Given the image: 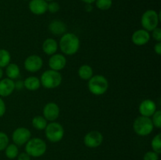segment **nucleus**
Masks as SVG:
<instances>
[{
    "instance_id": "37",
    "label": "nucleus",
    "mask_w": 161,
    "mask_h": 160,
    "mask_svg": "<svg viewBox=\"0 0 161 160\" xmlns=\"http://www.w3.org/2000/svg\"><path fill=\"white\" fill-rule=\"evenodd\" d=\"M82 2L85 3V4H92V3H95L96 0H81Z\"/></svg>"
},
{
    "instance_id": "3",
    "label": "nucleus",
    "mask_w": 161,
    "mask_h": 160,
    "mask_svg": "<svg viewBox=\"0 0 161 160\" xmlns=\"http://www.w3.org/2000/svg\"><path fill=\"white\" fill-rule=\"evenodd\" d=\"M39 80L41 86H43L45 89H55L62 83V75L59 72L49 69L42 74Z\"/></svg>"
},
{
    "instance_id": "22",
    "label": "nucleus",
    "mask_w": 161,
    "mask_h": 160,
    "mask_svg": "<svg viewBox=\"0 0 161 160\" xmlns=\"http://www.w3.org/2000/svg\"><path fill=\"white\" fill-rule=\"evenodd\" d=\"M32 126L37 130H44L47 127L48 122L47 119L42 115H36L31 120Z\"/></svg>"
},
{
    "instance_id": "40",
    "label": "nucleus",
    "mask_w": 161,
    "mask_h": 160,
    "mask_svg": "<svg viewBox=\"0 0 161 160\" xmlns=\"http://www.w3.org/2000/svg\"><path fill=\"white\" fill-rule=\"evenodd\" d=\"M25 1H27V0H25Z\"/></svg>"
},
{
    "instance_id": "36",
    "label": "nucleus",
    "mask_w": 161,
    "mask_h": 160,
    "mask_svg": "<svg viewBox=\"0 0 161 160\" xmlns=\"http://www.w3.org/2000/svg\"><path fill=\"white\" fill-rule=\"evenodd\" d=\"M85 9H86V11H87V12H91V11H92L93 9V6L91 4H86V6H85Z\"/></svg>"
},
{
    "instance_id": "4",
    "label": "nucleus",
    "mask_w": 161,
    "mask_h": 160,
    "mask_svg": "<svg viewBox=\"0 0 161 160\" xmlns=\"http://www.w3.org/2000/svg\"><path fill=\"white\" fill-rule=\"evenodd\" d=\"M47 143L39 137L31 138L25 144V152L34 158L42 156L47 152Z\"/></svg>"
},
{
    "instance_id": "38",
    "label": "nucleus",
    "mask_w": 161,
    "mask_h": 160,
    "mask_svg": "<svg viewBox=\"0 0 161 160\" xmlns=\"http://www.w3.org/2000/svg\"><path fill=\"white\" fill-rule=\"evenodd\" d=\"M3 70L2 67H0V80L3 78Z\"/></svg>"
},
{
    "instance_id": "1",
    "label": "nucleus",
    "mask_w": 161,
    "mask_h": 160,
    "mask_svg": "<svg viewBox=\"0 0 161 160\" xmlns=\"http://www.w3.org/2000/svg\"><path fill=\"white\" fill-rule=\"evenodd\" d=\"M58 46L64 54L72 56L80 50V41L76 35L71 32L64 33L61 37Z\"/></svg>"
},
{
    "instance_id": "14",
    "label": "nucleus",
    "mask_w": 161,
    "mask_h": 160,
    "mask_svg": "<svg viewBox=\"0 0 161 160\" xmlns=\"http://www.w3.org/2000/svg\"><path fill=\"white\" fill-rule=\"evenodd\" d=\"M151 35L149 31L144 29H138L132 34L131 41L135 45L138 46L145 45L149 42Z\"/></svg>"
},
{
    "instance_id": "8",
    "label": "nucleus",
    "mask_w": 161,
    "mask_h": 160,
    "mask_svg": "<svg viewBox=\"0 0 161 160\" xmlns=\"http://www.w3.org/2000/svg\"><path fill=\"white\" fill-rule=\"evenodd\" d=\"M31 133L28 128L18 127L12 133V141L17 146L25 145L31 139Z\"/></svg>"
},
{
    "instance_id": "33",
    "label": "nucleus",
    "mask_w": 161,
    "mask_h": 160,
    "mask_svg": "<svg viewBox=\"0 0 161 160\" xmlns=\"http://www.w3.org/2000/svg\"><path fill=\"white\" fill-rule=\"evenodd\" d=\"M17 158V160H31V156L26 152H21V153L18 154Z\"/></svg>"
},
{
    "instance_id": "25",
    "label": "nucleus",
    "mask_w": 161,
    "mask_h": 160,
    "mask_svg": "<svg viewBox=\"0 0 161 160\" xmlns=\"http://www.w3.org/2000/svg\"><path fill=\"white\" fill-rule=\"evenodd\" d=\"M151 147L153 152H155L156 153L160 154L161 153V134L158 133V134L156 135L152 139L151 141Z\"/></svg>"
},
{
    "instance_id": "24",
    "label": "nucleus",
    "mask_w": 161,
    "mask_h": 160,
    "mask_svg": "<svg viewBox=\"0 0 161 160\" xmlns=\"http://www.w3.org/2000/svg\"><path fill=\"white\" fill-rule=\"evenodd\" d=\"M11 55L7 50L0 49V67H6L10 63Z\"/></svg>"
},
{
    "instance_id": "2",
    "label": "nucleus",
    "mask_w": 161,
    "mask_h": 160,
    "mask_svg": "<svg viewBox=\"0 0 161 160\" xmlns=\"http://www.w3.org/2000/svg\"><path fill=\"white\" fill-rule=\"evenodd\" d=\"M108 89V82L105 76L102 75H93L88 80V89L95 96H102L107 92Z\"/></svg>"
},
{
    "instance_id": "16",
    "label": "nucleus",
    "mask_w": 161,
    "mask_h": 160,
    "mask_svg": "<svg viewBox=\"0 0 161 160\" xmlns=\"http://www.w3.org/2000/svg\"><path fill=\"white\" fill-rule=\"evenodd\" d=\"M15 89L14 80L9 78H2L0 80V97H6L11 95Z\"/></svg>"
},
{
    "instance_id": "19",
    "label": "nucleus",
    "mask_w": 161,
    "mask_h": 160,
    "mask_svg": "<svg viewBox=\"0 0 161 160\" xmlns=\"http://www.w3.org/2000/svg\"><path fill=\"white\" fill-rule=\"evenodd\" d=\"M24 87L29 91H36L41 86L40 80L36 76H29L24 80Z\"/></svg>"
},
{
    "instance_id": "32",
    "label": "nucleus",
    "mask_w": 161,
    "mask_h": 160,
    "mask_svg": "<svg viewBox=\"0 0 161 160\" xmlns=\"http://www.w3.org/2000/svg\"><path fill=\"white\" fill-rule=\"evenodd\" d=\"M6 104H5L4 100L0 97V118L3 117L6 113Z\"/></svg>"
},
{
    "instance_id": "39",
    "label": "nucleus",
    "mask_w": 161,
    "mask_h": 160,
    "mask_svg": "<svg viewBox=\"0 0 161 160\" xmlns=\"http://www.w3.org/2000/svg\"><path fill=\"white\" fill-rule=\"evenodd\" d=\"M45 1L48 3V2H52V1H53V0H45Z\"/></svg>"
},
{
    "instance_id": "10",
    "label": "nucleus",
    "mask_w": 161,
    "mask_h": 160,
    "mask_svg": "<svg viewBox=\"0 0 161 160\" xmlns=\"http://www.w3.org/2000/svg\"><path fill=\"white\" fill-rule=\"evenodd\" d=\"M103 142V135L97 130H92L86 133L83 137V143L90 148L99 147Z\"/></svg>"
},
{
    "instance_id": "26",
    "label": "nucleus",
    "mask_w": 161,
    "mask_h": 160,
    "mask_svg": "<svg viewBox=\"0 0 161 160\" xmlns=\"http://www.w3.org/2000/svg\"><path fill=\"white\" fill-rule=\"evenodd\" d=\"M95 5L100 10H108L113 6V0H96Z\"/></svg>"
},
{
    "instance_id": "34",
    "label": "nucleus",
    "mask_w": 161,
    "mask_h": 160,
    "mask_svg": "<svg viewBox=\"0 0 161 160\" xmlns=\"http://www.w3.org/2000/svg\"><path fill=\"white\" fill-rule=\"evenodd\" d=\"M154 51L157 55H161V42H157L154 45Z\"/></svg>"
},
{
    "instance_id": "23",
    "label": "nucleus",
    "mask_w": 161,
    "mask_h": 160,
    "mask_svg": "<svg viewBox=\"0 0 161 160\" xmlns=\"http://www.w3.org/2000/svg\"><path fill=\"white\" fill-rule=\"evenodd\" d=\"M5 154H6V156L9 159H14V158H17L19 154L18 146H17L14 143L13 144H9L6 146V148H5Z\"/></svg>"
},
{
    "instance_id": "30",
    "label": "nucleus",
    "mask_w": 161,
    "mask_h": 160,
    "mask_svg": "<svg viewBox=\"0 0 161 160\" xmlns=\"http://www.w3.org/2000/svg\"><path fill=\"white\" fill-rule=\"evenodd\" d=\"M143 160H159V154L153 151H149L144 155Z\"/></svg>"
},
{
    "instance_id": "41",
    "label": "nucleus",
    "mask_w": 161,
    "mask_h": 160,
    "mask_svg": "<svg viewBox=\"0 0 161 160\" xmlns=\"http://www.w3.org/2000/svg\"><path fill=\"white\" fill-rule=\"evenodd\" d=\"M9 160H10V159H9Z\"/></svg>"
},
{
    "instance_id": "9",
    "label": "nucleus",
    "mask_w": 161,
    "mask_h": 160,
    "mask_svg": "<svg viewBox=\"0 0 161 160\" xmlns=\"http://www.w3.org/2000/svg\"><path fill=\"white\" fill-rule=\"evenodd\" d=\"M43 65V61L39 55L32 54L28 56L24 62V67L28 72H37L42 68Z\"/></svg>"
},
{
    "instance_id": "27",
    "label": "nucleus",
    "mask_w": 161,
    "mask_h": 160,
    "mask_svg": "<svg viewBox=\"0 0 161 160\" xmlns=\"http://www.w3.org/2000/svg\"><path fill=\"white\" fill-rule=\"evenodd\" d=\"M151 120H152L153 124L154 127L157 129L161 128V111L157 109L155 111L153 115L151 116Z\"/></svg>"
},
{
    "instance_id": "17",
    "label": "nucleus",
    "mask_w": 161,
    "mask_h": 160,
    "mask_svg": "<svg viewBox=\"0 0 161 160\" xmlns=\"http://www.w3.org/2000/svg\"><path fill=\"white\" fill-rule=\"evenodd\" d=\"M49 31L50 33L55 35H62L65 33L67 27L65 24L59 20H53L50 23L48 26Z\"/></svg>"
},
{
    "instance_id": "5",
    "label": "nucleus",
    "mask_w": 161,
    "mask_h": 160,
    "mask_svg": "<svg viewBox=\"0 0 161 160\" xmlns=\"http://www.w3.org/2000/svg\"><path fill=\"white\" fill-rule=\"evenodd\" d=\"M153 129L154 125L151 118L140 115L137 117L133 122V130L138 136H148L153 131Z\"/></svg>"
},
{
    "instance_id": "35",
    "label": "nucleus",
    "mask_w": 161,
    "mask_h": 160,
    "mask_svg": "<svg viewBox=\"0 0 161 160\" xmlns=\"http://www.w3.org/2000/svg\"><path fill=\"white\" fill-rule=\"evenodd\" d=\"M14 83H15V89L20 90L24 88V82L21 80H17V82H14Z\"/></svg>"
},
{
    "instance_id": "20",
    "label": "nucleus",
    "mask_w": 161,
    "mask_h": 160,
    "mask_svg": "<svg viewBox=\"0 0 161 160\" xmlns=\"http://www.w3.org/2000/svg\"><path fill=\"white\" fill-rule=\"evenodd\" d=\"M20 74V70L19 66L14 63H9L6 67V75L7 78L14 80L19 78Z\"/></svg>"
},
{
    "instance_id": "29",
    "label": "nucleus",
    "mask_w": 161,
    "mask_h": 160,
    "mask_svg": "<svg viewBox=\"0 0 161 160\" xmlns=\"http://www.w3.org/2000/svg\"><path fill=\"white\" fill-rule=\"evenodd\" d=\"M60 5L57 2H49L47 3V11H49L51 13H56L60 10Z\"/></svg>"
},
{
    "instance_id": "12",
    "label": "nucleus",
    "mask_w": 161,
    "mask_h": 160,
    "mask_svg": "<svg viewBox=\"0 0 161 160\" xmlns=\"http://www.w3.org/2000/svg\"><path fill=\"white\" fill-rule=\"evenodd\" d=\"M67 64V60L64 55L61 53H54L49 59L48 65L50 69L57 72L63 70Z\"/></svg>"
},
{
    "instance_id": "21",
    "label": "nucleus",
    "mask_w": 161,
    "mask_h": 160,
    "mask_svg": "<svg viewBox=\"0 0 161 160\" xmlns=\"http://www.w3.org/2000/svg\"><path fill=\"white\" fill-rule=\"evenodd\" d=\"M78 75L81 79L88 81L94 75V71L91 66L88 64H83L78 69Z\"/></svg>"
},
{
    "instance_id": "6",
    "label": "nucleus",
    "mask_w": 161,
    "mask_h": 160,
    "mask_svg": "<svg viewBox=\"0 0 161 160\" xmlns=\"http://www.w3.org/2000/svg\"><path fill=\"white\" fill-rule=\"evenodd\" d=\"M45 135L50 142L58 143L63 139L64 130L62 125L57 122H50L45 128Z\"/></svg>"
},
{
    "instance_id": "28",
    "label": "nucleus",
    "mask_w": 161,
    "mask_h": 160,
    "mask_svg": "<svg viewBox=\"0 0 161 160\" xmlns=\"http://www.w3.org/2000/svg\"><path fill=\"white\" fill-rule=\"evenodd\" d=\"M9 136L4 132H0V152L4 151L6 146L9 144Z\"/></svg>"
},
{
    "instance_id": "31",
    "label": "nucleus",
    "mask_w": 161,
    "mask_h": 160,
    "mask_svg": "<svg viewBox=\"0 0 161 160\" xmlns=\"http://www.w3.org/2000/svg\"><path fill=\"white\" fill-rule=\"evenodd\" d=\"M152 38L157 42H161V29L157 27L152 31Z\"/></svg>"
},
{
    "instance_id": "11",
    "label": "nucleus",
    "mask_w": 161,
    "mask_h": 160,
    "mask_svg": "<svg viewBox=\"0 0 161 160\" xmlns=\"http://www.w3.org/2000/svg\"><path fill=\"white\" fill-rule=\"evenodd\" d=\"M60 115V108L54 102H49L44 106L42 110V116L47 122H54Z\"/></svg>"
},
{
    "instance_id": "15",
    "label": "nucleus",
    "mask_w": 161,
    "mask_h": 160,
    "mask_svg": "<svg viewBox=\"0 0 161 160\" xmlns=\"http://www.w3.org/2000/svg\"><path fill=\"white\" fill-rule=\"evenodd\" d=\"M47 3L45 0H31L28 4V8L35 15H42L47 11Z\"/></svg>"
},
{
    "instance_id": "7",
    "label": "nucleus",
    "mask_w": 161,
    "mask_h": 160,
    "mask_svg": "<svg viewBox=\"0 0 161 160\" xmlns=\"http://www.w3.org/2000/svg\"><path fill=\"white\" fill-rule=\"evenodd\" d=\"M160 15L154 9H148L142 14L141 18V24L143 29L147 31H152L158 27Z\"/></svg>"
},
{
    "instance_id": "18",
    "label": "nucleus",
    "mask_w": 161,
    "mask_h": 160,
    "mask_svg": "<svg viewBox=\"0 0 161 160\" xmlns=\"http://www.w3.org/2000/svg\"><path fill=\"white\" fill-rule=\"evenodd\" d=\"M42 49L45 54L51 56V55L56 53V52L58 51V43L54 39L48 38V39H45L44 42H42Z\"/></svg>"
},
{
    "instance_id": "13",
    "label": "nucleus",
    "mask_w": 161,
    "mask_h": 160,
    "mask_svg": "<svg viewBox=\"0 0 161 160\" xmlns=\"http://www.w3.org/2000/svg\"><path fill=\"white\" fill-rule=\"evenodd\" d=\"M157 104L153 100L150 99H146L142 100L138 107V111L142 116L150 118L157 111Z\"/></svg>"
}]
</instances>
